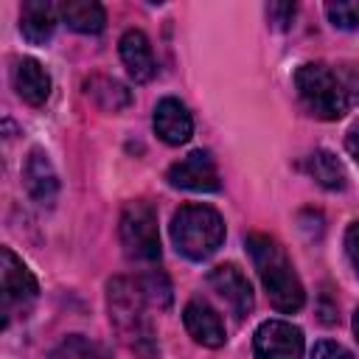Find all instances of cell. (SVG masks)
Instances as JSON below:
<instances>
[{
	"mask_svg": "<svg viewBox=\"0 0 359 359\" xmlns=\"http://www.w3.org/2000/svg\"><path fill=\"white\" fill-rule=\"evenodd\" d=\"M146 306L149 300L143 297L137 280H129V278L107 280V311L118 339L129 351H135L140 359H154L157 339H154V325L146 314Z\"/></svg>",
	"mask_w": 359,
	"mask_h": 359,
	"instance_id": "1",
	"label": "cell"
},
{
	"mask_svg": "<svg viewBox=\"0 0 359 359\" xmlns=\"http://www.w3.org/2000/svg\"><path fill=\"white\" fill-rule=\"evenodd\" d=\"M247 250H250V258L258 269V278L269 294V303L283 314L300 311L306 303V289H303L286 250L264 233H250Z\"/></svg>",
	"mask_w": 359,
	"mask_h": 359,
	"instance_id": "2",
	"label": "cell"
},
{
	"mask_svg": "<svg viewBox=\"0 0 359 359\" xmlns=\"http://www.w3.org/2000/svg\"><path fill=\"white\" fill-rule=\"evenodd\" d=\"M168 233H171L177 252H182L191 261H205L224 241V219L216 208L191 202V205H182L171 216Z\"/></svg>",
	"mask_w": 359,
	"mask_h": 359,
	"instance_id": "3",
	"label": "cell"
},
{
	"mask_svg": "<svg viewBox=\"0 0 359 359\" xmlns=\"http://www.w3.org/2000/svg\"><path fill=\"white\" fill-rule=\"evenodd\" d=\"M294 90L303 107L320 121H337L351 107L348 84L323 62H306L294 70Z\"/></svg>",
	"mask_w": 359,
	"mask_h": 359,
	"instance_id": "4",
	"label": "cell"
},
{
	"mask_svg": "<svg viewBox=\"0 0 359 359\" xmlns=\"http://www.w3.org/2000/svg\"><path fill=\"white\" fill-rule=\"evenodd\" d=\"M118 236L129 261L154 264L160 261V230H157V210L146 199L126 202L118 222Z\"/></svg>",
	"mask_w": 359,
	"mask_h": 359,
	"instance_id": "5",
	"label": "cell"
},
{
	"mask_svg": "<svg viewBox=\"0 0 359 359\" xmlns=\"http://www.w3.org/2000/svg\"><path fill=\"white\" fill-rule=\"evenodd\" d=\"M0 255H3V266H0V275H3V325L8 328L11 317L17 311H25L36 300L39 283H36L34 272L22 264V258L14 255L11 247H3Z\"/></svg>",
	"mask_w": 359,
	"mask_h": 359,
	"instance_id": "6",
	"label": "cell"
},
{
	"mask_svg": "<svg viewBox=\"0 0 359 359\" xmlns=\"http://www.w3.org/2000/svg\"><path fill=\"white\" fill-rule=\"evenodd\" d=\"M255 359H303L306 339L289 320H264L252 334Z\"/></svg>",
	"mask_w": 359,
	"mask_h": 359,
	"instance_id": "7",
	"label": "cell"
},
{
	"mask_svg": "<svg viewBox=\"0 0 359 359\" xmlns=\"http://www.w3.org/2000/svg\"><path fill=\"white\" fill-rule=\"evenodd\" d=\"M165 180L171 188H182V191H202V194H210V191H219V171H216V163L208 151L202 149H194L191 154H185L182 160H177L168 171H165Z\"/></svg>",
	"mask_w": 359,
	"mask_h": 359,
	"instance_id": "8",
	"label": "cell"
},
{
	"mask_svg": "<svg viewBox=\"0 0 359 359\" xmlns=\"http://www.w3.org/2000/svg\"><path fill=\"white\" fill-rule=\"evenodd\" d=\"M208 283H210V289L230 306V311H233L238 320H244V317L252 311V306H255L252 286H250L247 275H244L236 264H219V266H213V269L208 272Z\"/></svg>",
	"mask_w": 359,
	"mask_h": 359,
	"instance_id": "9",
	"label": "cell"
},
{
	"mask_svg": "<svg viewBox=\"0 0 359 359\" xmlns=\"http://www.w3.org/2000/svg\"><path fill=\"white\" fill-rule=\"evenodd\" d=\"M22 185L28 191V196L42 205V208H50L56 202V194H59V174L50 163V157L42 151V149H31L28 157H25V165H22Z\"/></svg>",
	"mask_w": 359,
	"mask_h": 359,
	"instance_id": "10",
	"label": "cell"
},
{
	"mask_svg": "<svg viewBox=\"0 0 359 359\" xmlns=\"http://www.w3.org/2000/svg\"><path fill=\"white\" fill-rule=\"evenodd\" d=\"M151 126H154V135L168 146H182L194 135V118H191L188 107L171 95L157 101L154 115H151Z\"/></svg>",
	"mask_w": 359,
	"mask_h": 359,
	"instance_id": "11",
	"label": "cell"
},
{
	"mask_svg": "<svg viewBox=\"0 0 359 359\" xmlns=\"http://www.w3.org/2000/svg\"><path fill=\"white\" fill-rule=\"evenodd\" d=\"M182 323L188 328V334L194 337V342L205 345V348H222L227 334H224V323L219 317V311L208 303L194 297L185 309H182Z\"/></svg>",
	"mask_w": 359,
	"mask_h": 359,
	"instance_id": "12",
	"label": "cell"
},
{
	"mask_svg": "<svg viewBox=\"0 0 359 359\" xmlns=\"http://www.w3.org/2000/svg\"><path fill=\"white\" fill-rule=\"evenodd\" d=\"M11 84H14L17 95L25 104H31V107H42L50 98V76L31 56H22V59L14 62V67H11Z\"/></svg>",
	"mask_w": 359,
	"mask_h": 359,
	"instance_id": "13",
	"label": "cell"
},
{
	"mask_svg": "<svg viewBox=\"0 0 359 359\" xmlns=\"http://www.w3.org/2000/svg\"><path fill=\"white\" fill-rule=\"evenodd\" d=\"M118 50H121V62H123L126 73H129L137 84L149 81V79L157 73V62H154L151 45H149V39H146L143 31H137V28L123 31V36H121V42H118Z\"/></svg>",
	"mask_w": 359,
	"mask_h": 359,
	"instance_id": "14",
	"label": "cell"
},
{
	"mask_svg": "<svg viewBox=\"0 0 359 359\" xmlns=\"http://www.w3.org/2000/svg\"><path fill=\"white\" fill-rule=\"evenodd\" d=\"M56 20H59V6H50L45 0H28L20 8V31L34 45H42L53 36Z\"/></svg>",
	"mask_w": 359,
	"mask_h": 359,
	"instance_id": "15",
	"label": "cell"
},
{
	"mask_svg": "<svg viewBox=\"0 0 359 359\" xmlns=\"http://www.w3.org/2000/svg\"><path fill=\"white\" fill-rule=\"evenodd\" d=\"M59 17L67 28L79 34H101L107 25V11L95 0H67L59 3Z\"/></svg>",
	"mask_w": 359,
	"mask_h": 359,
	"instance_id": "16",
	"label": "cell"
},
{
	"mask_svg": "<svg viewBox=\"0 0 359 359\" xmlns=\"http://www.w3.org/2000/svg\"><path fill=\"white\" fill-rule=\"evenodd\" d=\"M84 93L104 112H121L132 104V93L118 79H109V76H90L84 81Z\"/></svg>",
	"mask_w": 359,
	"mask_h": 359,
	"instance_id": "17",
	"label": "cell"
},
{
	"mask_svg": "<svg viewBox=\"0 0 359 359\" xmlns=\"http://www.w3.org/2000/svg\"><path fill=\"white\" fill-rule=\"evenodd\" d=\"M306 168L309 174L328 191H342L348 185V174H345V165L337 160V154H331L328 149H317L309 154L306 160Z\"/></svg>",
	"mask_w": 359,
	"mask_h": 359,
	"instance_id": "18",
	"label": "cell"
},
{
	"mask_svg": "<svg viewBox=\"0 0 359 359\" xmlns=\"http://www.w3.org/2000/svg\"><path fill=\"white\" fill-rule=\"evenodd\" d=\"M50 359H107V353L87 337L70 334L67 339L59 342V348L50 353Z\"/></svg>",
	"mask_w": 359,
	"mask_h": 359,
	"instance_id": "19",
	"label": "cell"
},
{
	"mask_svg": "<svg viewBox=\"0 0 359 359\" xmlns=\"http://www.w3.org/2000/svg\"><path fill=\"white\" fill-rule=\"evenodd\" d=\"M137 286H140L143 297H146L151 306L168 309V303H171V283H168V278H165L160 269H151V272L140 275V278H137Z\"/></svg>",
	"mask_w": 359,
	"mask_h": 359,
	"instance_id": "20",
	"label": "cell"
},
{
	"mask_svg": "<svg viewBox=\"0 0 359 359\" xmlns=\"http://www.w3.org/2000/svg\"><path fill=\"white\" fill-rule=\"evenodd\" d=\"M325 14L334 28H342V31L359 28V0H337V3L331 0L325 3Z\"/></svg>",
	"mask_w": 359,
	"mask_h": 359,
	"instance_id": "21",
	"label": "cell"
},
{
	"mask_svg": "<svg viewBox=\"0 0 359 359\" xmlns=\"http://www.w3.org/2000/svg\"><path fill=\"white\" fill-rule=\"evenodd\" d=\"M311 359H353V353L334 339H320L311 351Z\"/></svg>",
	"mask_w": 359,
	"mask_h": 359,
	"instance_id": "22",
	"label": "cell"
},
{
	"mask_svg": "<svg viewBox=\"0 0 359 359\" xmlns=\"http://www.w3.org/2000/svg\"><path fill=\"white\" fill-rule=\"evenodd\" d=\"M266 17L275 28H286L294 17V3H269L266 6Z\"/></svg>",
	"mask_w": 359,
	"mask_h": 359,
	"instance_id": "23",
	"label": "cell"
},
{
	"mask_svg": "<svg viewBox=\"0 0 359 359\" xmlns=\"http://www.w3.org/2000/svg\"><path fill=\"white\" fill-rule=\"evenodd\" d=\"M345 252H348V261L359 278V222H353L348 230H345Z\"/></svg>",
	"mask_w": 359,
	"mask_h": 359,
	"instance_id": "24",
	"label": "cell"
},
{
	"mask_svg": "<svg viewBox=\"0 0 359 359\" xmlns=\"http://www.w3.org/2000/svg\"><path fill=\"white\" fill-rule=\"evenodd\" d=\"M353 334H356V339H359V309L353 311Z\"/></svg>",
	"mask_w": 359,
	"mask_h": 359,
	"instance_id": "25",
	"label": "cell"
}]
</instances>
